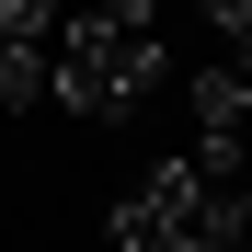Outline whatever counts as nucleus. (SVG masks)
Listing matches in <instances>:
<instances>
[{
    "instance_id": "1",
    "label": "nucleus",
    "mask_w": 252,
    "mask_h": 252,
    "mask_svg": "<svg viewBox=\"0 0 252 252\" xmlns=\"http://www.w3.org/2000/svg\"><path fill=\"white\" fill-rule=\"evenodd\" d=\"M103 229H115V252H252V184H206V160L172 149L138 172V195Z\"/></svg>"
},
{
    "instance_id": "2",
    "label": "nucleus",
    "mask_w": 252,
    "mask_h": 252,
    "mask_svg": "<svg viewBox=\"0 0 252 252\" xmlns=\"http://www.w3.org/2000/svg\"><path fill=\"white\" fill-rule=\"evenodd\" d=\"M160 92V12L149 0H115V12H80L69 34H58V80H46V103H69V115H138Z\"/></svg>"
},
{
    "instance_id": "3",
    "label": "nucleus",
    "mask_w": 252,
    "mask_h": 252,
    "mask_svg": "<svg viewBox=\"0 0 252 252\" xmlns=\"http://www.w3.org/2000/svg\"><path fill=\"white\" fill-rule=\"evenodd\" d=\"M58 12L46 0H0V103H46V80H58Z\"/></svg>"
},
{
    "instance_id": "4",
    "label": "nucleus",
    "mask_w": 252,
    "mask_h": 252,
    "mask_svg": "<svg viewBox=\"0 0 252 252\" xmlns=\"http://www.w3.org/2000/svg\"><path fill=\"white\" fill-rule=\"evenodd\" d=\"M184 103H195V149H206V138H252V80H241V69L206 58V69L184 80Z\"/></svg>"
},
{
    "instance_id": "5",
    "label": "nucleus",
    "mask_w": 252,
    "mask_h": 252,
    "mask_svg": "<svg viewBox=\"0 0 252 252\" xmlns=\"http://www.w3.org/2000/svg\"><path fill=\"white\" fill-rule=\"evenodd\" d=\"M206 34H218V69L252 80V0H206Z\"/></svg>"
}]
</instances>
